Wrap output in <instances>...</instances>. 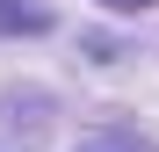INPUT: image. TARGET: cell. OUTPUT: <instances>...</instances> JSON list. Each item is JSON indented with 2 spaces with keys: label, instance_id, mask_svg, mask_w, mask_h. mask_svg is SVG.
<instances>
[{
  "label": "cell",
  "instance_id": "1",
  "mask_svg": "<svg viewBox=\"0 0 159 152\" xmlns=\"http://www.w3.org/2000/svg\"><path fill=\"white\" fill-rule=\"evenodd\" d=\"M15 29H51V7H22V0H0V36Z\"/></svg>",
  "mask_w": 159,
  "mask_h": 152
},
{
  "label": "cell",
  "instance_id": "2",
  "mask_svg": "<svg viewBox=\"0 0 159 152\" xmlns=\"http://www.w3.org/2000/svg\"><path fill=\"white\" fill-rule=\"evenodd\" d=\"M109 7H145V0H109Z\"/></svg>",
  "mask_w": 159,
  "mask_h": 152
}]
</instances>
